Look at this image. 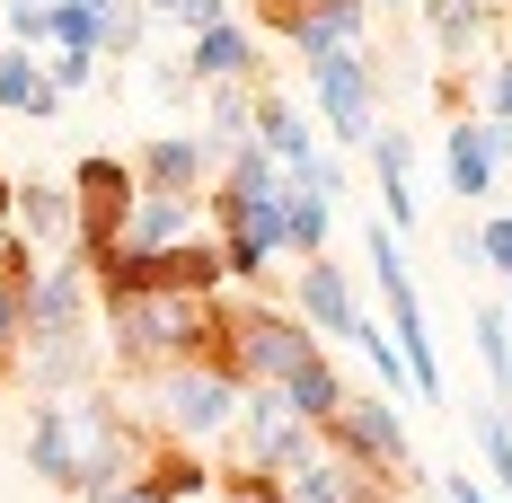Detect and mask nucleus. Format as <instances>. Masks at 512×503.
<instances>
[{
  "label": "nucleus",
  "mask_w": 512,
  "mask_h": 503,
  "mask_svg": "<svg viewBox=\"0 0 512 503\" xmlns=\"http://www.w3.org/2000/svg\"><path fill=\"white\" fill-rule=\"evenodd\" d=\"M327 451L345 459L362 486H380V477H407V433H398V406H380V398L336 406V415H327Z\"/></svg>",
  "instance_id": "1"
},
{
  "label": "nucleus",
  "mask_w": 512,
  "mask_h": 503,
  "mask_svg": "<svg viewBox=\"0 0 512 503\" xmlns=\"http://www.w3.org/2000/svg\"><path fill=\"white\" fill-rule=\"evenodd\" d=\"M230 398H239V389H230L221 371H186V380H168V415H177L186 433H212V424L230 415Z\"/></svg>",
  "instance_id": "2"
},
{
  "label": "nucleus",
  "mask_w": 512,
  "mask_h": 503,
  "mask_svg": "<svg viewBox=\"0 0 512 503\" xmlns=\"http://www.w3.org/2000/svg\"><path fill=\"white\" fill-rule=\"evenodd\" d=\"M283 398H292V415H301V424H327V415H336V371H327V362H318V353H309L301 371H292V380H283Z\"/></svg>",
  "instance_id": "3"
},
{
  "label": "nucleus",
  "mask_w": 512,
  "mask_h": 503,
  "mask_svg": "<svg viewBox=\"0 0 512 503\" xmlns=\"http://www.w3.org/2000/svg\"><path fill=\"white\" fill-rule=\"evenodd\" d=\"M486 177H495V142H486V124H460L451 133V186L460 195H486Z\"/></svg>",
  "instance_id": "4"
},
{
  "label": "nucleus",
  "mask_w": 512,
  "mask_h": 503,
  "mask_svg": "<svg viewBox=\"0 0 512 503\" xmlns=\"http://www.w3.org/2000/svg\"><path fill=\"white\" fill-rule=\"evenodd\" d=\"M309 309H318V318H327L336 336H354V327H362V318H354V301H345V283H336L327 265H309Z\"/></svg>",
  "instance_id": "5"
},
{
  "label": "nucleus",
  "mask_w": 512,
  "mask_h": 503,
  "mask_svg": "<svg viewBox=\"0 0 512 503\" xmlns=\"http://www.w3.org/2000/svg\"><path fill=\"white\" fill-rule=\"evenodd\" d=\"M477 442H486V468H495V486H504V503H512V424H504V406L477 415Z\"/></svg>",
  "instance_id": "6"
},
{
  "label": "nucleus",
  "mask_w": 512,
  "mask_h": 503,
  "mask_svg": "<svg viewBox=\"0 0 512 503\" xmlns=\"http://www.w3.org/2000/svg\"><path fill=\"white\" fill-rule=\"evenodd\" d=\"M195 71H248V36L212 27V36H204V53H195Z\"/></svg>",
  "instance_id": "7"
},
{
  "label": "nucleus",
  "mask_w": 512,
  "mask_h": 503,
  "mask_svg": "<svg viewBox=\"0 0 512 503\" xmlns=\"http://www.w3.org/2000/svg\"><path fill=\"white\" fill-rule=\"evenodd\" d=\"M477 345H486V362H495V380H512V318H504V309L477 318Z\"/></svg>",
  "instance_id": "8"
},
{
  "label": "nucleus",
  "mask_w": 512,
  "mask_h": 503,
  "mask_svg": "<svg viewBox=\"0 0 512 503\" xmlns=\"http://www.w3.org/2000/svg\"><path fill=\"white\" fill-rule=\"evenodd\" d=\"M27 221H36V230H53V239H62V230H71V203L53 195V186H27Z\"/></svg>",
  "instance_id": "9"
},
{
  "label": "nucleus",
  "mask_w": 512,
  "mask_h": 503,
  "mask_svg": "<svg viewBox=\"0 0 512 503\" xmlns=\"http://www.w3.org/2000/svg\"><path fill=\"white\" fill-rule=\"evenodd\" d=\"M477 256H495V265H512V221H486V230H477Z\"/></svg>",
  "instance_id": "10"
},
{
  "label": "nucleus",
  "mask_w": 512,
  "mask_h": 503,
  "mask_svg": "<svg viewBox=\"0 0 512 503\" xmlns=\"http://www.w3.org/2000/svg\"><path fill=\"white\" fill-rule=\"evenodd\" d=\"M442 495H451V503H495L486 486H477V477H468V468H460V477H442Z\"/></svg>",
  "instance_id": "11"
},
{
  "label": "nucleus",
  "mask_w": 512,
  "mask_h": 503,
  "mask_svg": "<svg viewBox=\"0 0 512 503\" xmlns=\"http://www.w3.org/2000/svg\"><path fill=\"white\" fill-rule=\"evenodd\" d=\"M89 503H151V495H142V486L124 477V486H98V495H89Z\"/></svg>",
  "instance_id": "12"
}]
</instances>
